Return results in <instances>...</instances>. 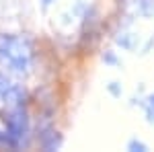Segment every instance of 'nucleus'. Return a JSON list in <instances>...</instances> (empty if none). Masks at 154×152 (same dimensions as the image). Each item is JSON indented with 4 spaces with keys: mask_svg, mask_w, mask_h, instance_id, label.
<instances>
[{
    "mask_svg": "<svg viewBox=\"0 0 154 152\" xmlns=\"http://www.w3.org/2000/svg\"><path fill=\"white\" fill-rule=\"evenodd\" d=\"M31 45L21 37H0V62L14 72H27L31 66Z\"/></svg>",
    "mask_w": 154,
    "mask_h": 152,
    "instance_id": "nucleus-1",
    "label": "nucleus"
},
{
    "mask_svg": "<svg viewBox=\"0 0 154 152\" xmlns=\"http://www.w3.org/2000/svg\"><path fill=\"white\" fill-rule=\"evenodd\" d=\"M45 2H49V0H45Z\"/></svg>",
    "mask_w": 154,
    "mask_h": 152,
    "instance_id": "nucleus-2",
    "label": "nucleus"
}]
</instances>
